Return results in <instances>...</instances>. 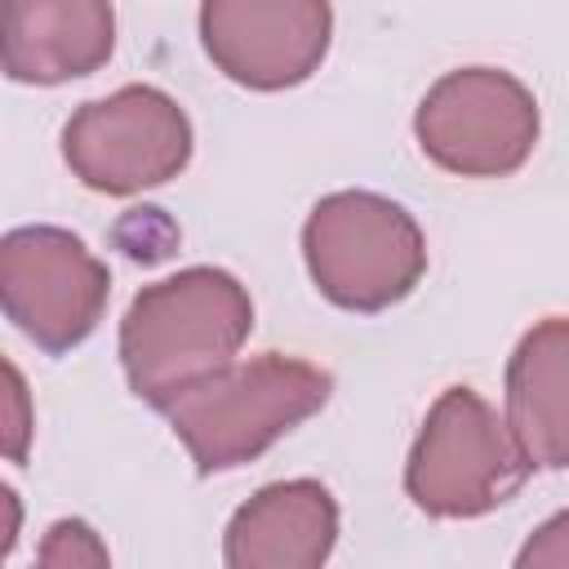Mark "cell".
<instances>
[{
  "label": "cell",
  "mask_w": 569,
  "mask_h": 569,
  "mask_svg": "<svg viewBox=\"0 0 569 569\" xmlns=\"http://www.w3.org/2000/svg\"><path fill=\"white\" fill-rule=\"evenodd\" d=\"M249 329L253 302L222 267H187L147 284L120 320V365L129 391L164 413L200 378L227 369Z\"/></svg>",
  "instance_id": "6da1fadb"
},
{
  "label": "cell",
  "mask_w": 569,
  "mask_h": 569,
  "mask_svg": "<svg viewBox=\"0 0 569 569\" xmlns=\"http://www.w3.org/2000/svg\"><path fill=\"white\" fill-rule=\"evenodd\" d=\"M333 378L298 356H253L200 378L164 413L200 476L236 471L262 458L284 431L325 409Z\"/></svg>",
  "instance_id": "7a4b0ae2"
},
{
  "label": "cell",
  "mask_w": 569,
  "mask_h": 569,
  "mask_svg": "<svg viewBox=\"0 0 569 569\" xmlns=\"http://www.w3.org/2000/svg\"><path fill=\"white\" fill-rule=\"evenodd\" d=\"M302 258L316 289L342 311H387L427 271L418 222L378 191H333L302 227Z\"/></svg>",
  "instance_id": "3957f363"
},
{
  "label": "cell",
  "mask_w": 569,
  "mask_h": 569,
  "mask_svg": "<svg viewBox=\"0 0 569 569\" xmlns=\"http://www.w3.org/2000/svg\"><path fill=\"white\" fill-rule=\"evenodd\" d=\"M529 471L533 462L525 458L507 418H498L493 405L471 387H449L431 405L409 449L405 493L427 516L467 520L511 502Z\"/></svg>",
  "instance_id": "277c9868"
},
{
  "label": "cell",
  "mask_w": 569,
  "mask_h": 569,
  "mask_svg": "<svg viewBox=\"0 0 569 569\" xmlns=\"http://www.w3.org/2000/svg\"><path fill=\"white\" fill-rule=\"evenodd\" d=\"M413 133L422 156L445 173L507 178L538 142V102L511 71L462 67L427 89Z\"/></svg>",
  "instance_id": "5b68a950"
},
{
  "label": "cell",
  "mask_w": 569,
  "mask_h": 569,
  "mask_svg": "<svg viewBox=\"0 0 569 569\" xmlns=\"http://www.w3.org/2000/svg\"><path fill=\"white\" fill-rule=\"evenodd\" d=\"M62 160L102 196H133L178 178L191 160V120L156 84H124L62 124Z\"/></svg>",
  "instance_id": "8992f818"
},
{
  "label": "cell",
  "mask_w": 569,
  "mask_h": 569,
  "mask_svg": "<svg viewBox=\"0 0 569 569\" xmlns=\"http://www.w3.org/2000/svg\"><path fill=\"white\" fill-rule=\"evenodd\" d=\"M111 298V271L62 227H13L0 240V302L40 351L80 347Z\"/></svg>",
  "instance_id": "52a82bcc"
},
{
  "label": "cell",
  "mask_w": 569,
  "mask_h": 569,
  "mask_svg": "<svg viewBox=\"0 0 569 569\" xmlns=\"http://www.w3.org/2000/svg\"><path fill=\"white\" fill-rule=\"evenodd\" d=\"M329 0H200L209 62L258 93L302 84L329 53Z\"/></svg>",
  "instance_id": "ba28073f"
},
{
  "label": "cell",
  "mask_w": 569,
  "mask_h": 569,
  "mask_svg": "<svg viewBox=\"0 0 569 569\" xmlns=\"http://www.w3.org/2000/svg\"><path fill=\"white\" fill-rule=\"evenodd\" d=\"M111 49V0H4V76L13 84H67L93 76Z\"/></svg>",
  "instance_id": "9c48e42d"
},
{
  "label": "cell",
  "mask_w": 569,
  "mask_h": 569,
  "mask_svg": "<svg viewBox=\"0 0 569 569\" xmlns=\"http://www.w3.org/2000/svg\"><path fill=\"white\" fill-rule=\"evenodd\" d=\"M338 542V502L320 480L258 489L227 525L231 569H320Z\"/></svg>",
  "instance_id": "30bf717a"
},
{
  "label": "cell",
  "mask_w": 569,
  "mask_h": 569,
  "mask_svg": "<svg viewBox=\"0 0 569 569\" xmlns=\"http://www.w3.org/2000/svg\"><path fill=\"white\" fill-rule=\"evenodd\" d=\"M507 427L533 467H569V316H547L516 342L507 360Z\"/></svg>",
  "instance_id": "8fae6325"
},
{
  "label": "cell",
  "mask_w": 569,
  "mask_h": 569,
  "mask_svg": "<svg viewBox=\"0 0 569 569\" xmlns=\"http://www.w3.org/2000/svg\"><path fill=\"white\" fill-rule=\"evenodd\" d=\"M520 569H569V511L547 520L516 556Z\"/></svg>",
  "instance_id": "7c38bea8"
},
{
  "label": "cell",
  "mask_w": 569,
  "mask_h": 569,
  "mask_svg": "<svg viewBox=\"0 0 569 569\" xmlns=\"http://www.w3.org/2000/svg\"><path fill=\"white\" fill-rule=\"evenodd\" d=\"M4 378H9V400H13L4 453H9V462H22V453H27V431H31V422H27V391H22V373H18L13 365H4Z\"/></svg>",
  "instance_id": "4fadbf2b"
}]
</instances>
